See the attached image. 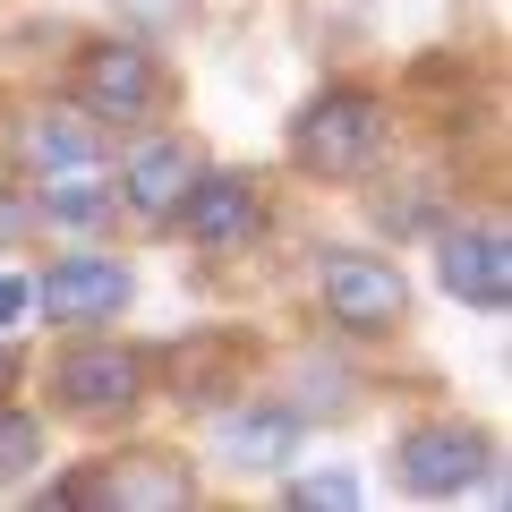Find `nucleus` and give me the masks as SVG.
<instances>
[{
    "label": "nucleus",
    "mask_w": 512,
    "mask_h": 512,
    "mask_svg": "<svg viewBox=\"0 0 512 512\" xmlns=\"http://www.w3.org/2000/svg\"><path fill=\"white\" fill-rule=\"evenodd\" d=\"M26 393L52 427L69 436H128L154 410V350L128 325H94V333H35L26 359Z\"/></svg>",
    "instance_id": "obj_1"
},
{
    "label": "nucleus",
    "mask_w": 512,
    "mask_h": 512,
    "mask_svg": "<svg viewBox=\"0 0 512 512\" xmlns=\"http://www.w3.org/2000/svg\"><path fill=\"white\" fill-rule=\"evenodd\" d=\"M410 137V103L367 69H333L325 86H308L282 120V171L308 188H359L376 180Z\"/></svg>",
    "instance_id": "obj_2"
},
{
    "label": "nucleus",
    "mask_w": 512,
    "mask_h": 512,
    "mask_svg": "<svg viewBox=\"0 0 512 512\" xmlns=\"http://www.w3.org/2000/svg\"><path fill=\"white\" fill-rule=\"evenodd\" d=\"M43 86H60L111 146L137 137V128L188 120V77H180V60H171V43L137 35V26H111V18L60 43V69L43 77Z\"/></svg>",
    "instance_id": "obj_3"
},
{
    "label": "nucleus",
    "mask_w": 512,
    "mask_h": 512,
    "mask_svg": "<svg viewBox=\"0 0 512 512\" xmlns=\"http://www.w3.org/2000/svg\"><path fill=\"white\" fill-rule=\"evenodd\" d=\"M299 316L376 359L419 333V291L384 239H308L299 248Z\"/></svg>",
    "instance_id": "obj_4"
},
{
    "label": "nucleus",
    "mask_w": 512,
    "mask_h": 512,
    "mask_svg": "<svg viewBox=\"0 0 512 512\" xmlns=\"http://www.w3.org/2000/svg\"><path fill=\"white\" fill-rule=\"evenodd\" d=\"M26 504H60V512H197L214 504V478L188 444H163V436H103L94 453L60 461L26 487Z\"/></svg>",
    "instance_id": "obj_5"
},
{
    "label": "nucleus",
    "mask_w": 512,
    "mask_h": 512,
    "mask_svg": "<svg viewBox=\"0 0 512 512\" xmlns=\"http://www.w3.org/2000/svg\"><path fill=\"white\" fill-rule=\"evenodd\" d=\"M504 478V436L461 402H419L384 436V487L402 504H470Z\"/></svg>",
    "instance_id": "obj_6"
},
{
    "label": "nucleus",
    "mask_w": 512,
    "mask_h": 512,
    "mask_svg": "<svg viewBox=\"0 0 512 512\" xmlns=\"http://www.w3.org/2000/svg\"><path fill=\"white\" fill-rule=\"evenodd\" d=\"M171 239L197 274H248L265 265L282 239V188L274 171H248V163H222L205 154V171L188 180L180 214H171Z\"/></svg>",
    "instance_id": "obj_7"
},
{
    "label": "nucleus",
    "mask_w": 512,
    "mask_h": 512,
    "mask_svg": "<svg viewBox=\"0 0 512 512\" xmlns=\"http://www.w3.org/2000/svg\"><path fill=\"white\" fill-rule=\"evenodd\" d=\"M26 282H35V333L128 325V308H137V265L111 239H52L26 265Z\"/></svg>",
    "instance_id": "obj_8"
},
{
    "label": "nucleus",
    "mask_w": 512,
    "mask_h": 512,
    "mask_svg": "<svg viewBox=\"0 0 512 512\" xmlns=\"http://www.w3.org/2000/svg\"><path fill=\"white\" fill-rule=\"evenodd\" d=\"M256 384H265L274 402H291L308 427H350L367 410V393H376V367H367V350L299 325V333H265V367H256Z\"/></svg>",
    "instance_id": "obj_9"
},
{
    "label": "nucleus",
    "mask_w": 512,
    "mask_h": 512,
    "mask_svg": "<svg viewBox=\"0 0 512 512\" xmlns=\"http://www.w3.org/2000/svg\"><path fill=\"white\" fill-rule=\"evenodd\" d=\"M197 427V444L188 453L205 461V478H248V487H274L291 461H308V444H316V427L299 419L291 402H274L265 384H248L239 402H222V410H205V419H188Z\"/></svg>",
    "instance_id": "obj_10"
},
{
    "label": "nucleus",
    "mask_w": 512,
    "mask_h": 512,
    "mask_svg": "<svg viewBox=\"0 0 512 512\" xmlns=\"http://www.w3.org/2000/svg\"><path fill=\"white\" fill-rule=\"evenodd\" d=\"M146 350H154V402L180 410V419H205V410L239 402L256 384V367H265V333L256 325H188Z\"/></svg>",
    "instance_id": "obj_11"
},
{
    "label": "nucleus",
    "mask_w": 512,
    "mask_h": 512,
    "mask_svg": "<svg viewBox=\"0 0 512 512\" xmlns=\"http://www.w3.org/2000/svg\"><path fill=\"white\" fill-rule=\"evenodd\" d=\"M427 274H436V291L453 299L461 316H504L512 308V222L504 205H470L461 197L453 214L427 231Z\"/></svg>",
    "instance_id": "obj_12"
},
{
    "label": "nucleus",
    "mask_w": 512,
    "mask_h": 512,
    "mask_svg": "<svg viewBox=\"0 0 512 512\" xmlns=\"http://www.w3.org/2000/svg\"><path fill=\"white\" fill-rule=\"evenodd\" d=\"M205 137L188 120H163V128H137L111 146V197H120V222L137 239H171V214H180L188 180L205 171Z\"/></svg>",
    "instance_id": "obj_13"
},
{
    "label": "nucleus",
    "mask_w": 512,
    "mask_h": 512,
    "mask_svg": "<svg viewBox=\"0 0 512 512\" xmlns=\"http://www.w3.org/2000/svg\"><path fill=\"white\" fill-rule=\"evenodd\" d=\"M0 163L18 171V180L94 171V163H111V137L60 86H18V94H0Z\"/></svg>",
    "instance_id": "obj_14"
},
{
    "label": "nucleus",
    "mask_w": 512,
    "mask_h": 512,
    "mask_svg": "<svg viewBox=\"0 0 512 512\" xmlns=\"http://www.w3.org/2000/svg\"><path fill=\"white\" fill-rule=\"evenodd\" d=\"M18 188H26V214H35V248H52V239H111V231H120L111 163L52 171V180H18Z\"/></svg>",
    "instance_id": "obj_15"
},
{
    "label": "nucleus",
    "mask_w": 512,
    "mask_h": 512,
    "mask_svg": "<svg viewBox=\"0 0 512 512\" xmlns=\"http://www.w3.org/2000/svg\"><path fill=\"white\" fill-rule=\"evenodd\" d=\"M43 470H52V419L35 410V393H0V504H18Z\"/></svg>",
    "instance_id": "obj_16"
},
{
    "label": "nucleus",
    "mask_w": 512,
    "mask_h": 512,
    "mask_svg": "<svg viewBox=\"0 0 512 512\" xmlns=\"http://www.w3.org/2000/svg\"><path fill=\"white\" fill-rule=\"evenodd\" d=\"M274 504H282V512H359V504H367V478L342 470V461H325V470L291 461V470L274 478Z\"/></svg>",
    "instance_id": "obj_17"
},
{
    "label": "nucleus",
    "mask_w": 512,
    "mask_h": 512,
    "mask_svg": "<svg viewBox=\"0 0 512 512\" xmlns=\"http://www.w3.org/2000/svg\"><path fill=\"white\" fill-rule=\"evenodd\" d=\"M197 18H205V0H111V26H137V35H154V43L188 35Z\"/></svg>",
    "instance_id": "obj_18"
},
{
    "label": "nucleus",
    "mask_w": 512,
    "mask_h": 512,
    "mask_svg": "<svg viewBox=\"0 0 512 512\" xmlns=\"http://www.w3.org/2000/svg\"><path fill=\"white\" fill-rule=\"evenodd\" d=\"M35 248V214H26V188H18V171L0 163V256H26Z\"/></svg>",
    "instance_id": "obj_19"
},
{
    "label": "nucleus",
    "mask_w": 512,
    "mask_h": 512,
    "mask_svg": "<svg viewBox=\"0 0 512 512\" xmlns=\"http://www.w3.org/2000/svg\"><path fill=\"white\" fill-rule=\"evenodd\" d=\"M0 333H35V282H26V265H0Z\"/></svg>",
    "instance_id": "obj_20"
}]
</instances>
